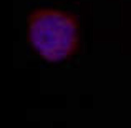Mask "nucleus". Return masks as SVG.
I'll return each instance as SVG.
<instances>
[{"mask_svg": "<svg viewBox=\"0 0 131 128\" xmlns=\"http://www.w3.org/2000/svg\"><path fill=\"white\" fill-rule=\"evenodd\" d=\"M28 40L45 60L61 62L77 48V22L58 10H37L28 18Z\"/></svg>", "mask_w": 131, "mask_h": 128, "instance_id": "1", "label": "nucleus"}]
</instances>
